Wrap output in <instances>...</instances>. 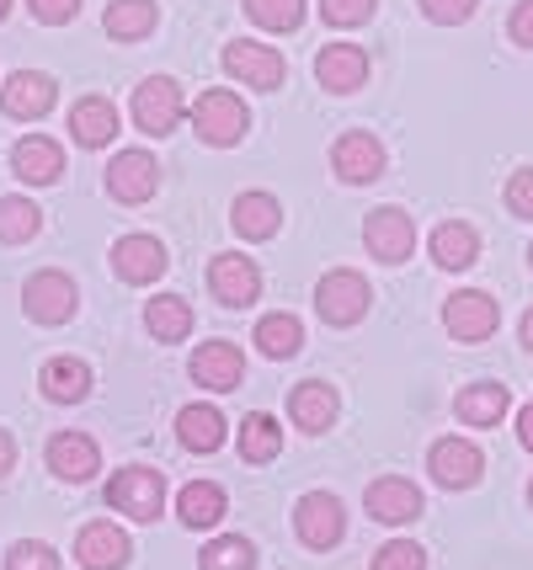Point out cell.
I'll list each match as a JSON object with an SVG mask.
<instances>
[{
    "instance_id": "cell-1",
    "label": "cell",
    "mask_w": 533,
    "mask_h": 570,
    "mask_svg": "<svg viewBox=\"0 0 533 570\" xmlns=\"http://www.w3.org/2000/svg\"><path fill=\"white\" fill-rule=\"evenodd\" d=\"M107 507L134 522H155L166 507V474L150 470V464H128L107 480Z\"/></svg>"
},
{
    "instance_id": "cell-2",
    "label": "cell",
    "mask_w": 533,
    "mask_h": 570,
    "mask_svg": "<svg viewBox=\"0 0 533 570\" xmlns=\"http://www.w3.org/2000/svg\"><path fill=\"white\" fill-rule=\"evenodd\" d=\"M193 128H198V139L204 145H240L246 139V128H251V112H246V101L235 97V91H204V97L193 101Z\"/></svg>"
},
{
    "instance_id": "cell-3",
    "label": "cell",
    "mask_w": 533,
    "mask_h": 570,
    "mask_svg": "<svg viewBox=\"0 0 533 570\" xmlns=\"http://www.w3.org/2000/svg\"><path fill=\"white\" fill-rule=\"evenodd\" d=\"M443 325H448V336L454 342H491L496 336V325H502V309H496V298L481 294V288H458V294H448V304H443Z\"/></svg>"
},
{
    "instance_id": "cell-4",
    "label": "cell",
    "mask_w": 533,
    "mask_h": 570,
    "mask_svg": "<svg viewBox=\"0 0 533 570\" xmlns=\"http://www.w3.org/2000/svg\"><path fill=\"white\" fill-rule=\"evenodd\" d=\"M368 283H363V273H353V267H336V273L320 277V288H315V309H320V321L326 325H357L363 315H368Z\"/></svg>"
},
{
    "instance_id": "cell-5",
    "label": "cell",
    "mask_w": 533,
    "mask_h": 570,
    "mask_svg": "<svg viewBox=\"0 0 533 570\" xmlns=\"http://www.w3.org/2000/svg\"><path fill=\"white\" fill-rule=\"evenodd\" d=\"M427 470L443 491H470V485H481L485 453L470 438H437L427 453Z\"/></svg>"
},
{
    "instance_id": "cell-6",
    "label": "cell",
    "mask_w": 533,
    "mask_h": 570,
    "mask_svg": "<svg viewBox=\"0 0 533 570\" xmlns=\"http://www.w3.org/2000/svg\"><path fill=\"white\" fill-rule=\"evenodd\" d=\"M363 240H368V256H374V262L401 267L411 250H416V224H411L406 208H374L368 224H363Z\"/></svg>"
},
{
    "instance_id": "cell-7",
    "label": "cell",
    "mask_w": 533,
    "mask_h": 570,
    "mask_svg": "<svg viewBox=\"0 0 533 570\" xmlns=\"http://www.w3.org/2000/svg\"><path fill=\"white\" fill-rule=\"evenodd\" d=\"M181 112H187V101H181V86L177 80H166V75H150L139 91H134V124L145 128V134H171L181 124Z\"/></svg>"
},
{
    "instance_id": "cell-8",
    "label": "cell",
    "mask_w": 533,
    "mask_h": 570,
    "mask_svg": "<svg viewBox=\"0 0 533 570\" xmlns=\"http://www.w3.org/2000/svg\"><path fill=\"white\" fill-rule=\"evenodd\" d=\"M294 533H299V544H309V549L342 544V533H347L342 501L330 497V491H309V497H299V507H294Z\"/></svg>"
},
{
    "instance_id": "cell-9",
    "label": "cell",
    "mask_w": 533,
    "mask_h": 570,
    "mask_svg": "<svg viewBox=\"0 0 533 570\" xmlns=\"http://www.w3.org/2000/svg\"><path fill=\"white\" fill-rule=\"evenodd\" d=\"M76 283L65 273H32L27 277V288H22V309L32 315L38 325H65L70 315H76Z\"/></svg>"
},
{
    "instance_id": "cell-10",
    "label": "cell",
    "mask_w": 533,
    "mask_h": 570,
    "mask_svg": "<svg viewBox=\"0 0 533 570\" xmlns=\"http://www.w3.org/2000/svg\"><path fill=\"white\" fill-rule=\"evenodd\" d=\"M160 187V166L150 149H118L107 166V193L118 203H150Z\"/></svg>"
},
{
    "instance_id": "cell-11",
    "label": "cell",
    "mask_w": 533,
    "mask_h": 570,
    "mask_svg": "<svg viewBox=\"0 0 533 570\" xmlns=\"http://www.w3.org/2000/svg\"><path fill=\"white\" fill-rule=\"evenodd\" d=\"M225 75L240 80V86H256V91H278L288 65H283V53L267 49V43H225Z\"/></svg>"
},
{
    "instance_id": "cell-12",
    "label": "cell",
    "mask_w": 533,
    "mask_h": 570,
    "mask_svg": "<svg viewBox=\"0 0 533 570\" xmlns=\"http://www.w3.org/2000/svg\"><path fill=\"white\" fill-rule=\"evenodd\" d=\"M330 166H336V176H342V181H353V187H363V181H379V176H384V145L374 139V134L353 128V134H342V139L330 145Z\"/></svg>"
},
{
    "instance_id": "cell-13",
    "label": "cell",
    "mask_w": 533,
    "mask_h": 570,
    "mask_svg": "<svg viewBox=\"0 0 533 570\" xmlns=\"http://www.w3.org/2000/svg\"><path fill=\"white\" fill-rule=\"evenodd\" d=\"M208 288H214L219 304L240 309V304H256V294H261V273H256L251 256L225 250V256H214V262H208Z\"/></svg>"
},
{
    "instance_id": "cell-14",
    "label": "cell",
    "mask_w": 533,
    "mask_h": 570,
    "mask_svg": "<svg viewBox=\"0 0 533 570\" xmlns=\"http://www.w3.org/2000/svg\"><path fill=\"white\" fill-rule=\"evenodd\" d=\"M193 379L204 390H214V395H229L246 379V352L235 347V342H204V347L193 352Z\"/></svg>"
},
{
    "instance_id": "cell-15",
    "label": "cell",
    "mask_w": 533,
    "mask_h": 570,
    "mask_svg": "<svg viewBox=\"0 0 533 570\" xmlns=\"http://www.w3.org/2000/svg\"><path fill=\"white\" fill-rule=\"evenodd\" d=\"M363 507H368V518L374 522H411L422 518V491H416V480H401V474H384L374 480L368 491H363Z\"/></svg>"
},
{
    "instance_id": "cell-16",
    "label": "cell",
    "mask_w": 533,
    "mask_h": 570,
    "mask_svg": "<svg viewBox=\"0 0 533 570\" xmlns=\"http://www.w3.org/2000/svg\"><path fill=\"white\" fill-rule=\"evenodd\" d=\"M134 544H128V533L118 522H86L76 539V560L86 570H124Z\"/></svg>"
},
{
    "instance_id": "cell-17",
    "label": "cell",
    "mask_w": 533,
    "mask_h": 570,
    "mask_svg": "<svg viewBox=\"0 0 533 570\" xmlns=\"http://www.w3.org/2000/svg\"><path fill=\"white\" fill-rule=\"evenodd\" d=\"M315 80L326 91H336V97H347V91H357L368 80V53L357 49V43H326V49L315 53Z\"/></svg>"
},
{
    "instance_id": "cell-18",
    "label": "cell",
    "mask_w": 533,
    "mask_h": 570,
    "mask_svg": "<svg viewBox=\"0 0 533 570\" xmlns=\"http://www.w3.org/2000/svg\"><path fill=\"white\" fill-rule=\"evenodd\" d=\"M166 267H171V256H166V246L155 235H124L112 246V273L124 283H155Z\"/></svg>"
},
{
    "instance_id": "cell-19",
    "label": "cell",
    "mask_w": 533,
    "mask_h": 570,
    "mask_svg": "<svg viewBox=\"0 0 533 570\" xmlns=\"http://www.w3.org/2000/svg\"><path fill=\"white\" fill-rule=\"evenodd\" d=\"M53 107V80L49 75H38V70H17L6 86H0V112L6 118H43Z\"/></svg>"
},
{
    "instance_id": "cell-20",
    "label": "cell",
    "mask_w": 533,
    "mask_h": 570,
    "mask_svg": "<svg viewBox=\"0 0 533 570\" xmlns=\"http://www.w3.org/2000/svg\"><path fill=\"white\" fill-rule=\"evenodd\" d=\"M11 171L22 176V181H32V187H49L65 171V149L53 145V139H43V134H27V139L11 145Z\"/></svg>"
},
{
    "instance_id": "cell-21",
    "label": "cell",
    "mask_w": 533,
    "mask_h": 570,
    "mask_svg": "<svg viewBox=\"0 0 533 570\" xmlns=\"http://www.w3.org/2000/svg\"><path fill=\"white\" fill-rule=\"evenodd\" d=\"M49 470L59 474V480H91V474L102 470V453H97V443L86 438V432H53L49 438Z\"/></svg>"
},
{
    "instance_id": "cell-22",
    "label": "cell",
    "mask_w": 533,
    "mask_h": 570,
    "mask_svg": "<svg viewBox=\"0 0 533 570\" xmlns=\"http://www.w3.org/2000/svg\"><path fill=\"white\" fill-rule=\"evenodd\" d=\"M432 262L437 267H448V273H464V267H475L481 262V235H475V224L464 219H448L432 229Z\"/></svg>"
},
{
    "instance_id": "cell-23",
    "label": "cell",
    "mask_w": 533,
    "mask_h": 570,
    "mask_svg": "<svg viewBox=\"0 0 533 570\" xmlns=\"http://www.w3.org/2000/svg\"><path fill=\"white\" fill-rule=\"evenodd\" d=\"M112 134H118V107L107 97H80L70 107V139L86 149H102L112 145Z\"/></svg>"
},
{
    "instance_id": "cell-24",
    "label": "cell",
    "mask_w": 533,
    "mask_h": 570,
    "mask_svg": "<svg viewBox=\"0 0 533 570\" xmlns=\"http://www.w3.org/2000/svg\"><path fill=\"white\" fill-rule=\"evenodd\" d=\"M38 384H43V395L53 405H76V400L91 395V368L80 357H49L43 373H38Z\"/></svg>"
},
{
    "instance_id": "cell-25",
    "label": "cell",
    "mask_w": 533,
    "mask_h": 570,
    "mask_svg": "<svg viewBox=\"0 0 533 570\" xmlns=\"http://www.w3.org/2000/svg\"><path fill=\"white\" fill-rule=\"evenodd\" d=\"M507 405H512V395H507V384H470V390H458V400H454V411H458V422L464 426H496L502 416H507Z\"/></svg>"
},
{
    "instance_id": "cell-26",
    "label": "cell",
    "mask_w": 533,
    "mask_h": 570,
    "mask_svg": "<svg viewBox=\"0 0 533 570\" xmlns=\"http://www.w3.org/2000/svg\"><path fill=\"white\" fill-rule=\"evenodd\" d=\"M229 224H235L246 240H273V235H278V224H283V208H278L273 193H240Z\"/></svg>"
},
{
    "instance_id": "cell-27",
    "label": "cell",
    "mask_w": 533,
    "mask_h": 570,
    "mask_svg": "<svg viewBox=\"0 0 533 570\" xmlns=\"http://www.w3.org/2000/svg\"><path fill=\"white\" fill-rule=\"evenodd\" d=\"M155 22H160V6L155 0H112L107 6V38H118V43H139V38H150Z\"/></svg>"
},
{
    "instance_id": "cell-28",
    "label": "cell",
    "mask_w": 533,
    "mask_h": 570,
    "mask_svg": "<svg viewBox=\"0 0 533 570\" xmlns=\"http://www.w3.org/2000/svg\"><path fill=\"white\" fill-rule=\"evenodd\" d=\"M288 416H294V426H305V432H326V426L336 422V390L320 384V379L299 384V390L288 395Z\"/></svg>"
},
{
    "instance_id": "cell-29",
    "label": "cell",
    "mask_w": 533,
    "mask_h": 570,
    "mask_svg": "<svg viewBox=\"0 0 533 570\" xmlns=\"http://www.w3.org/2000/svg\"><path fill=\"white\" fill-rule=\"evenodd\" d=\"M225 485H214V480H193V485H181L177 497V518L187 528H214V522H225Z\"/></svg>"
},
{
    "instance_id": "cell-30",
    "label": "cell",
    "mask_w": 533,
    "mask_h": 570,
    "mask_svg": "<svg viewBox=\"0 0 533 570\" xmlns=\"http://www.w3.org/2000/svg\"><path fill=\"white\" fill-rule=\"evenodd\" d=\"M177 438L187 453H214V448L225 443V416L214 405H187L177 416Z\"/></svg>"
},
{
    "instance_id": "cell-31",
    "label": "cell",
    "mask_w": 533,
    "mask_h": 570,
    "mask_svg": "<svg viewBox=\"0 0 533 570\" xmlns=\"http://www.w3.org/2000/svg\"><path fill=\"white\" fill-rule=\"evenodd\" d=\"M283 448V426L267 416V411H251L246 422H240V459L246 464H273Z\"/></svg>"
},
{
    "instance_id": "cell-32",
    "label": "cell",
    "mask_w": 533,
    "mask_h": 570,
    "mask_svg": "<svg viewBox=\"0 0 533 570\" xmlns=\"http://www.w3.org/2000/svg\"><path fill=\"white\" fill-rule=\"evenodd\" d=\"M145 325H150L155 342H187V331H193V309H187V298H150L145 304Z\"/></svg>"
},
{
    "instance_id": "cell-33",
    "label": "cell",
    "mask_w": 533,
    "mask_h": 570,
    "mask_svg": "<svg viewBox=\"0 0 533 570\" xmlns=\"http://www.w3.org/2000/svg\"><path fill=\"white\" fill-rule=\"evenodd\" d=\"M256 347L267 352V357H294V352L305 347V325L294 321L288 309L283 315H261L256 321Z\"/></svg>"
},
{
    "instance_id": "cell-34",
    "label": "cell",
    "mask_w": 533,
    "mask_h": 570,
    "mask_svg": "<svg viewBox=\"0 0 533 570\" xmlns=\"http://www.w3.org/2000/svg\"><path fill=\"white\" fill-rule=\"evenodd\" d=\"M43 229V208L32 198H0V240L6 246H22Z\"/></svg>"
},
{
    "instance_id": "cell-35",
    "label": "cell",
    "mask_w": 533,
    "mask_h": 570,
    "mask_svg": "<svg viewBox=\"0 0 533 570\" xmlns=\"http://www.w3.org/2000/svg\"><path fill=\"white\" fill-rule=\"evenodd\" d=\"M204 570H256V544L240 533H219L214 544H204Z\"/></svg>"
},
{
    "instance_id": "cell-36",
    "label": "cell",
    "mask_w": 533,
    "mask_h": 570,
    "mask_svg": "<svg viewBox=\"0 0 533 570\" xmlns=\"http://www.w3.org/2000/svg\"><path fill=\"white\" fill-rule=\"evenodd\" d=\"M246 17L267 32H294L305 22V0H246Z\"/></svg>"
},
{
    "instance_id": "cell-37",
    "label": "cell",
    "mask_w": 533,
    "mask_h": 570,
    "mask_svg": "<svg viewBox=\"0 0 533 570\" xmlns=\"http://www.w3.org/2000/svg\"><path fill=\"white\" fill-rule=\"evenodd\" d=\"M374 570H427V549L411 539H389L384 549H374Z\"/></svg>"
},
{
    "instance_id": "cell-38",
    "label": "cell",
    "mask_w": 533,
    "mask_h": 570,
    "mask_svg": "<svg viewBox=\"0 0 533 570\" xmlns=\"http://www.w3.org/2000/svg\"><path fill=\"white\" fill-rule=\"evenodd\" d=\"M374 6H379V0H320V17H326L330 27H363L374 17Z\"/></svg>"
},
{
    "instance_id": "cell-39",
    "label": "cell",
    "mask_w": 533,
    "mask_h": 570,
    "mask_svg": "<svg viewBox=\"0 0 533 570\" xmlns=\"http://www.w3.org/2000/svg\"><path fill=\"white\" fill-rule=\"evenodd\" d=\"M6 570H59V554L49 544L22 539V544H11V554H6Z\"/></svg>"
},
{
    "instance_id": "cell-40",
    "label": "cell",
    "mask_w": 533,
    "mask_h": 570,
    "mask_svg": "<svg viewBox=\"0 0 533 570\" xmlns=\"http://www.w3.org/2000/svg\"><path fill=\"white\" fill-rule=\"evenodd\" d=\"M475 6H481V0H422V11H427L437 27L470 22V17H475Z\"/></svg>"
},
{
    "instance_id": "cell-41",
    "label": "cell",
    "mask_w": 533,
    "mask_h": 570,
    "mask_svg": "<svg viewBox=\"0 0 533 570\" xmlns=\"http://www.w3.org/2000/svg\"><path fill=\"white\" fill-rule=\"evenodd\" d=\"M507 208L517 214V219H533V166L512 171V181H507Z\"/></svg>"
},
{
    "instance_id": "cell-42",
    "label": "cell",
    "mask_w": 533,
    "mask_h": 570,
    "mask_svg": "<svg viewBox=\"0 0 533 570\" xmlns=\"http://www.w3.org/2000/svg\"><path fill=\"white\" fill-rule=\"evenodd\" d=\"M27 6H32L38 22H49V27L76 22V11H80V0H27Z\"/></svg>"
},
{
    "instance_id": "cell-43",
    "label": "cell",
    "mask_w": 533,
    "mask_h": 570,
    "mask_svg": "<svg viewBox=\"0 0 533 570\" xmlns=\"http://www.w3.org/2000/svg\"><path fill=\"white\" fill-rule=\"evenodd\" d=\"M507 32H512V43H517V49H533V0H517V6H512Z\"/></svg>"
},
{
    "instance_id": "cell-44",
    "label": "cell",
    "mask_w": 533,
    "mask_h": 570,
    "mask_svg": "<svg viewBox=\"0 0 533 570\" xmlns=\"http://www.w3.org/2000/svg\"><path fill=\"white\" fill-rule=\"evenodd\" d=\"M517 443H523V448L533 453V400L523 405V411H517Z\"/></svg>"
},
{
    "instance_id": "cell-45",
    "label": "cell",
    "mask_w": 533,
    "mask_h": 570,
    "mask_svg": "<svg viewBox=\"0 0 533 570\" xmlns=\"http://www.w3.org/2000/svg\"><path fill=\"white\" fill-rule=\"evenodd\" d=\"M11 464H17V443H11V432L0 426V480L11 474Z\"/></svg>"
},
{
    "instance_id": "cell-46",
    "label": "cell",
    "mask_w": 533,
    "mask_h": 570,
    "mask_svg": "<svg viewBox=\"0 0 533 570\" xmlns=\"http://www.w3.org/2000/svg\"><path fill=\"white\" fill-rule=\"evenodd\" d=\"M523 347L533 352V309H529V315H523Z\"/></svg>"
},
{
    "instance_id": "cell-47",
    "label": "cell",
    "mask_w": 533,
    "mask_h": 570,
    "mask_svg": "<svg viewBox=\"0 0 533 570\" xmlns=\"http://www.w3.org/2000/svg\"><path fill=\"white\" fill-rule=\"evenodd\" d=\"M6 11H11V0H0V22H6Z\"/></svg>"
},
{
    "instance_id": "cell-48",
    "label": "cell",
    "mask_w": 533,
    "mask_h": 570,
    "mask_svg": "<svg viewBox=\"0 0 533 570\" xmlns=\"http://www.w3.org/2000/svg\"><path fill=\"white\" fill-rule=\"evenodd\" d=\"M529 507H533V480H529Z\"/></svg>"
},
{
    "instance_id": "cell-49",
    "label": "cell",
    "mask_w": 533,
    "mask_h": 570,
    "mask_svg": "<svg viewBox=\"0 0 533 570\" xmlns=\"http://www.w3.org/2000/svg\"><path fill=\"white\" fill-rule=\"evenodd\" d=\"M529 267H533V246H529Z\"/></svg>"
}]
</instances>
